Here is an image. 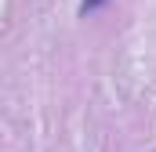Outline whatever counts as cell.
Returning <instances> with one entry per match:
<instances>
[{
	"label": "cell",
	"mask_w": 156,
	"mask_h": 152,
	"mask_svg": "<svg viewBox=\"0 0 156 152\" xmlns=\"http://www.w3.org/2000/svg\"><path fill=\"white\" fill-rule=\"evenodd\" d=\"M102 4H105V0H80V11L87 15V11H94V7H102Z\"/></svg>",
	"instance_id": "6da1fadb"
}]
</instances>
